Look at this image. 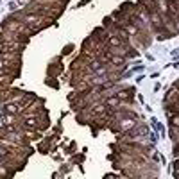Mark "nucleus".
Masks as SVG:
<instances>
[{"mask_svg":"<svg viewBox=\"0 0 179 179\" xmlns=\"http://www.w3.org/2000/svg\"><path fill=\"white\" fill-rule=\"evenodd\" d=\"M2 31H7V32H11V34H16V36H20V38H29L31 34H34V31L32 29H29L25 24H21V21L18 20V18H14V16H9V18H6L4 21H2Z\"/></svg>","mask_w":179,"mask_h":179,"instance_id":"obj_2","label":"nucleus"},{"mask_svg":"<svg viewBox=\"0 0 179 179\" xmlns=\"http://www.w3.org/2000/svg\"><path fill=\"white\" fill-rule=\"evenodd\" d=\"M2 124L4 125H16V124H20V115L2 113Z\"/></svg>","mask_w":179,"mask_h":179,"instance_id":"obj_5","label":"nucleus"},{"mask_svg":"<svg viewBox=\"0 0 179 179\" xmlns=\"http://www.w3.org/2000/svg\"><path fill=\"white\" fill-rule=\"evenodd\" d=\"M24 47H25V43H20V41H0V54L21 52Z\"/></svg>","mask_w":179,"mask_h":179,"instance_id":"obj_3","label":"nucleus"},{"mask_svg":"<svg viewBox=\"0 0 179 179\" xmlns=\"http://www.w3.org/2000/svg\"><path fill=\"white\" fill-rule=\"evenodd\" d=\"M107 64H109V66H113V68H122V66L125 64V57L120 56V54H111Z\"/></svg>","mask_w":179,"mask_h":179,"instance_id":"obj_4","label":"nucleus"},{"mask_svg":"<svg viewBox=\"0 0 179 179\" xmlns=\"http://www.w3.org/2000/svg\"><path fill=\"white\" fill-rule=\"evenodd\" d=\"M174 18H175V21H177V24H179V13H177V14H175Z\"/></svg>","mask_w":179,"mask_h":179,"instance_id":"obj_6","label":"nucleus"},{"mask_svg":"<svg viewBox=\"0 0 179 179\" xmlns=\"http://www.w3.org/2000/svg\"><path fill=\"white\" fill-rule=\"evenodd\" d=\"M14 18H18L21 24H25L29 29H32L34 32L36 31H39V29H43V27H47L49 24H52L54 20H50V18H47V16H41V14H36V13H18V14H14Z\"/></svg>","mask_w":179,"mask_h":179,"instance_id":"obj_1","label":"nucleus"}]
</instances>
